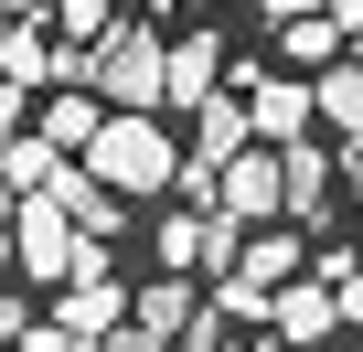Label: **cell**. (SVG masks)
I'll return each instance as SVG.
<instances>
[{
	"label": "cell",
	"mask_w": 363,
	"mask_h": 352,
	"mask_svg": "<svg viewBox=\"0 0 363 352\" xmlns=\"http://www.w3.org/2000/svg\"><path fill=\"white\" fill-rule=\"evenodd\" d=\"M107 182L139 203V193H171L182 182V160L193 149H171V128H160V107H107V128H96V149H86Z\"/></svg>",
	"instance_id": "6da1fadb"
},
{
	"label": "cell",
	"mask_w": 363,
	"mask_h": 352,
	"mask_svg": "<svg viewBox=\"0 0 363 352\" xmlns=\"http://www.w3.org/2000/svg\"><path fill=\"white\" fill-rule=\"evenodd\" d=\"M86 86H96L107 107H171V43H160L150 22H118V33L96 43Z\"/></svg>",
	"instance_id": "7a4b0ae2"
},
{
	"label": "cell",
	"mask_w": 363,
	"mask_h": 352,
	"mask_svg": "<svg viewBox=\"0 0 363 352\" xmlns=\"http://www.w3.org/2000/svg\"><path fill=\"white\" fill-rule=\"evenodd\" d=\"M11 246H22V278H75V256H86V225H75V203L65 193H22V214H11Z\"/></svg>",
	"instance_id": "3957f363"
},
{
	"label": "cell",
	"mask_w": 363,
	"mask_h": 352,
	"mask_svg": "<svg viewBox=\"0 0 363 352\" xmlns=\"http://www.w3.org/2000/svg\"><path fill=\"white\" fill-rule=\"evenodd\" d=\"M128 310H139V299H128V288L107 278V235H86V256H75V278H65V299H54V320H75L86 341H107V331H118Z\"/></svg>",
	"instance_id": "277c9868"
},
{
	"label": "cell",
	"mask_w": 363,
	"mask_h": 352,
	"mask_svg": "<svg viewBox=\"0 0 363 352\" xmlns=\"http://www.w3.org/2000/svg\"><path fill=\"white\" fill-rule=\"evenodd\" d=\"M225 214H235V225H278V214H289V149H278V139H257V149L225 160Z\"/></svg>",
	"instance_id": "5b68a950"
},
{
	"label": "cell",
	"mask_w": 363,
	"mask_h": 352,
	"mask_svg": "<svg viewBox=\"0 0 363 352\" xmlns=\"http://www.w3.org/2000/svg\"><path fill=\"white\" fill-rule=\"evenodd\" d=\"M246 86V107H257V139H310V118H320V86H299V75H235Z\"/></svg>",
	"instance_id": "8992f818"
},
{
	"label": "cell",
	"mask_w": 363,
	"mask_h": 352,
	"mask_svg": "<svg viewBox=\"0 0 363 352\" xmlns=\"http://www.w3.org/2000/svg\"><path fill=\"white\" fill-rule=\"evenodd\" d=\"M267 331H278V341H331V331H342V288H331V278H289V288L267 299Z\"/></svg>",
	"instance_id": "52a82bcc"
},
{
	"label": "cell",
	"mask_w": 363,
	"mask_h": 352,
	"mask_svg": "<svg viewBox=\"0 0 363 352\" xmlns=\"http://www.w3.org/2000/svg\"><path fill=\"white\" fill-rule=\"evenodd\" d=\"M235 149H257V107H246V86H235V96H203V107H193V160H203V171H225Z\"/></svg>",
	"instance_id": "ba28073f"
},
{
	"label": "cell",
	"mask_w": 363,
	"mask_h": 352,
	"mask_svg": "<svg viewBox=\"0 0 363 352\" xmlns=\"http://www.w3.org/2000/svg\"><path fill=\"white\" fill-rule=\"evenodd\" d=\"M33 128H43L54 149H75V160H86V149H96V128H107V96H96V86H43V118H33Z\"/></svg>",
	"instance_id": "9c48e42d"
},
{
	"label": "cell",
	"mask_w": 363,
	"mask_h": 352,
	"mask_svg": "<svg viewBox=\"0 0 363 352\" xmlns=\"http://www.w3.org/2000/svg\"><path fill=\"white\" fill-rule=\"evenodd\" d=\"M278 149H289V214L320 225V214H331V182H342V160H331L320 139H278Z\"/></svg>",
	"instance_id": "30bf717a"
},
{
	"label": "cell",
	"mask_w": 363,
	"mask_h": 352,
	"mask_svg": "<svg viewBox=\"0 0 363 352\" xmlns=\"http://www.w3.org/2000/svg\"><path fill=\"white\" fill-rule=\"evenodd\" d=\"M214 86H225V43H214V33H182V43H171V107L193 118Z\"/></svg>",
	"instance_id": "8fae6325"
},
{
	"label": "cell",
	"mask_w": 363,
	"mask_h": 352,
	"mask_svg": "<svg viewBox=\"0 0 363 352\" xmlns=\"http://www.w3.org/2000/svg\"><path fill=\"white\" fill-rule=\"evenodd\" d=\"M65 160H75V149H54L43 128H11V149H0V171H11V203H22V193H54V182H65Z\"/></svg>",
	"instance_id": "7c38bea8"
},
{
	"label": "cell",
	"mask_w": 363,
	"mask_h": 352,
	"mask_svg": "<svg viewBox=\"0 0 363 352\" xmlns=\"http://www.w3.org/2000/svg\"><path fill=\"white\" fill-rule=\"evenodd\" d=\"M139 320H150V331H171V341L193 331V320H203V299H193V267H160V278L139 288Z\"/></svg>",
	"instance_id": "4fadbf2b"
},
{
	"label": "cell",
	"mask_w": 363,
	"mask_h": 352,
	"mask_svg": "<svg viewBox=\"0 0 363 352\" xmlns=\"http://www.w3.org/2000/svg\"><path fill=\"white\" fill-rule=\"evenodd\" d=\"M0 75H11V86H54L65 75V43H43V22H11V33H0Z\"/></svg>",
	"instance_id": "5bb4252c"
},
{
	"label": "cell",
	"mask_w": 363,
	"mask_h": 352,
	"mask_svg": "<svg viewBox=\"0 0 363 352\" xmlns=\"http://www.w3.org/2000/svg\"><path fill=\"white\" fill-rule=\"evenodd\" d=\"M278 54H289V64H342L352 33H342L331 11H299V22H278Z\"/></svg>",
	"instance_id": "9a60e30c"
},
{
	"label": "cell",
	"mask_w": 363,
	"mask_h": 352,
	"mask_svg": "<svg viewBox=\"0 0 363 352\" xmlns=\"http://www.w3.org/2000/svg\"><path fill=\"white\" fill-rule=\"evenodd\" d=\"M310 86H320V118H331L342 139H363V54H342V64H320Z\"/></svg>",
	"instance_id": "2e32d148"
},
{
	"label": "cell",
	"mask_w": 363,
	"mask_h": 352,
	"mask_svg": "<svg viewBox=\"0 0 363 352\" xmlns=\"http://www.w3.org/2000/svg\"><path fill=\"white\" fill-rule=\"evenodd\" d=\"M118 22H128L118 0H54V33H65V54H86V64H96V43H107Z\"/></svg>",
	"instance_id": "e0dca14e"
},
{
	"label": "cell",
	"mask_w": 363,
	"mask_h": 352,
	"mask_svg": "<svg viewBox=\"0 0 363 352\" xmlns=\"http://www.w3.org/2000/svg\"><path fill=\"white\" fill-rule=\"evenodd\" d=\"M299 267H310V256H299V235H267V225H257V246H246V267H225V278H257V288L278 299V288H289Z\"/></svg>",
	"instance_id": "ac0fdd59"
},
{
	"label": "cell",
	"mask_w": 363,
	"mask_h": 352,
	"mask_svg": "<svg viewBox=\"0 0 363 352\" xmlns=\"http://www.w3.org/2000/svg\"><path fill=\"white\" fill-rule=\"evenodd\" d=\"M11 352H96V341H86V331H75V320H33V331H22V341H11Z\"/></svg>",
	"instance_id": "d6986e66"
},
{
	"label": "cell",
	"mask_w": 363,
	"mask_h": 352,
	"mask_svg": "<svg viewBox=\"0 0 363 352\" xmlns=\"http://www.w3.org/2000/svg\"><path fill=\"white\" fill-rule=\"evenodd\" d=\"M0 22H54V0H0Z\"/></svg>",
	"instance_id": "ffe728a7"
},
{
	"label": "cell",
	"mask_w": 363,
	"mask_h": 352,
	"mask_svg": "<svg viewBox=\"0 0 363 352\" xmlns=\"http://www.w3.org/2000/svg\"><path fill=\"white\" fill-rule=\"evenodd\" d=\"M267 22H299V11H331V0H257Z\"/></svg>",
	"instance_id": "44dd1931"
},
{
	"label": "cell",
	"mask_w": 363,
	"mask_h": 352,
	"mask_svg": "<svg viewBox=\"0 0 363 352\" xmlns=\"http://www.w3.org/2000/svg\"><path fill=\"white\" fill-rule=\"evenodd\" d=\"M342 193H363V139H342Z\"/></svg>",
	"instance_id": "7402d4cb"
},
{
	"label": "cell",
	"mask_w": 363,
	"mask_h": 352,
	"mask_svg": "<svg viewBox=\"0 0 363 352\" xmlns=\"http://www.w3.org/2000/svg\"><path fill=\"white\" fill-rule=\"evenodd\" d=\"M331 22H342V33H363V0H331Z\"/></svg>",
	"instance_id": "603a6c76"
},
{
	"label": "cell",
	"mask_w": 363,
	"mask_h": 352,
	"mask_svg": "<svg viewBox=\"0 0 363 352\" xmlns=\"http://www.w3.org/2000/svg\"><path fill=\"white\" fill-rule=\"evenodd\" d=\"M214 352H267V341H214Z\"/></svg>",
	"instance_id": "cb8c5ba5"
},
{
	"label": "cell",
	"mask_w": 363,
	"mask_h": 352,
	"mask_svg": "<svg viewBox=\"0 0 363 352\" xmlns=\"http://www.w3.org/2000/svg\"><path fill=\"white\" fill-rule=\"evenodd\" d=\"M182 11H225V0H182Z\"/></svg>",
	"instance_id": "d4e9b609"
},
{
	"label": "cell",
	"mask_w": 363,
	"mask_h": 352,
	"mask_svg": "<svg viewBox=\"0 0 363 352\" xmlns=\"http://www.w3.org/2000/svg\"><path fill=\"white\" fill-rule=\"evenodd\" d=\"M289 352H320V341H289Z\"/></svg>",
	"instance_id": "484cf974"
},
{
	"label": "cell",
	"mask_w": 363,
	"mask_h": 352,
	"mask_svg": "<svg viewBox=\"0 0 363 352\" xmlns=\"http://www.w3.org/2000/svg\"><path fill=\"white\" fill-rule=\"evenodd\" d=\"M352 54H363V33H352Z\"/></svg>",
	"instance_id": "4316f807"
}]
</instances>
